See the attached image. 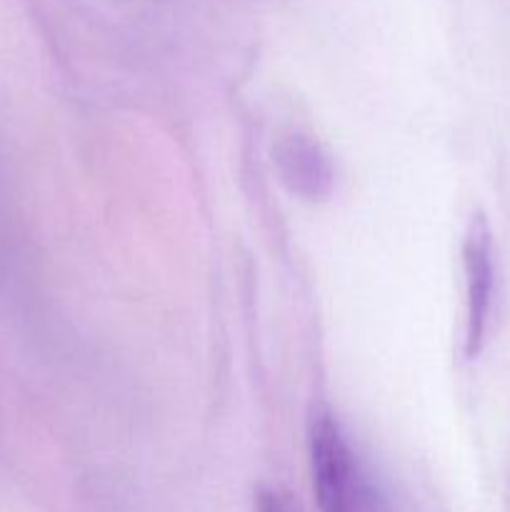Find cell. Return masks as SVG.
Instances as JSON below:
<instances>
[{
  "instance_id": "obj_3",
  "label": "cell",
  "mask_w": 510,
  "mask_h": 512,
  "mask_svg": "<svg viewBox=\"0 0 510 512\" xmlns=\"http://www.w3.org/2000/svg\"><path fill=\"white\" fill-rule=\"evenodd\" d=\"M273 163L285 188L308 203L328 200L335 185L333 160L323 145L303 133H288L278 138L273 148Z\"/></svg>"
},
{
  "instance_id": "obj_2",
  "label": "cell",
  "mask_w": 510,
  "mask_h": 512,
  "mask_svg": "<svg viewBox=\"0 0 510 512\" xmlns=\"http://www.w3.org/2000/svg\"><path fill=\"white\" fill-rule=\"evenodd\" d=\"M465 273V358H478L488 335L490 313L495 298V248L493 233L483 215L470 220L463 240Z\"/></svg>"
},
{
  "instance_id": "obj_1",
  "label": "cell",
  "mask_w": 510,
  "mask_h": 512,
  "mask_svg": "<svg viewBox=\"0 0 510 512\" xmlns=\"http://www.w3.org/2000/svg\"><path fill=\"white\" fill-rule=\"evenodd\" d=\"M310 473L320 512H393L368 463L328 413L310 425Z\"/></svg>"
}]
</instances>
